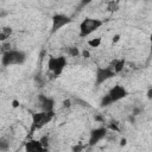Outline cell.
I'll return each mask as SVG.
<instances>
[{
  "label": "cell",
  "instance_id": "277c9868",
  "mask_svg": "<svg viewBox=\"0 0 152 152\" xmlns=\"http://www.w3.org/2000/svg\"><path fill=\"white\" fill-rule=\"evenodd\" d=\"M55 118V110L53 112H36L32 114V125H31V133L43 128L45 125L52 121Z\"/></svg>",
  "mask_w": 152,
  "mask_h": 152
},
{
  "label": "cell",
  "instance_id": "ffe728a7",
  "mask_svg": "<svg viewBox=\"0 0 152 152\" xmlns=\"http://www.w3.org/2000/svg\"><path fill=\"white\" fill-rule=\"evenodd\" d=\"M146 97H147L148 100H152V87L148 88V90L146 91Z\"/></svg>",
  "mask_w": 152,
  "mask_h": 152
},
{
  "label": "cell",
  "instance_id": "7c38bea8",
  "mask_svg": "<svg viewBox=\"0 0 152 152\" xmlns=\"http://www.w3.org/2000/svg\"><path fill=\"white\" fill-rule=\"evenodd\" d=\"M12 33H13V28H12V27H10V26H4V27L1 28V31H0V40H1V43L7 42V40L10 39V37L12 36Z\"/></svg>",
  "mask_w": 152,
  "mask_h": 152
},
{
  "label": "cell",
  "instance_id": "603a6c76",
  "mask_svg": "<svg viewBox=\"0 0 152 152\" xmlns=\"http://www.w3.org/2000/svg\"><path fill=\"white\" fill-rule=\"evenodd\" d=\"M126 145H127V139L126 138H122L120 140V146H126Z\"/></svg>",
  "mask_w": 152,
  "mask_h": 152
},
{
  "label": "cell",
  "instance_id": "ac0fdd59",
  "mask_svg": "<svg viewBox=\"0 0 152 152\" xmlns=\"http://www.w3.org/2000/svg\"><path fill=\"white\" fill-rule=\"evenodd\" d=\"M8 146H10V145H8V142H6V141L2 139V140H1V142H0V147H1V150L5 152V151L8 148Z\"/></svg>",
  "mask_w": 152,
  "mask_h": 152
},
{
  "label": "cell",
  "instance_id": "d6986e66",
  "mask_svg": "<svg viewBox=\"0 0 152 152\" xmlns=\"http://www.w3.org/2000/svg\"><path fill=\"white\" fill-rule=\"evenodd\" d=\"M120 38H121L120 34H114V36H113V39H112V43H113V44H116V43L120 40Z\"/></svg>",
  "mask_w": 152,
  "mask_h": 152
},
{
  "label": "cell",
  "instance_id": "9c48e42d",
  "mask_svg": "<svg viewBox=\"0 0 152 152\" xmlns=\"http://www.w3.org/2000/svg\"><path fill=\"white\" fill-rule=\"evenodd\" d=\"M37 103H38L39 109L42 112H53L55 100L52 97H49V96H45V95L40 94V95H38Z\"/></svg>",
  "mask_w": 152,
  "mask_h": 152
},
{
  "label": "cell",
  "instance_id": "5bb4252c",
  "mask_svg": "<svg viewBox=\"0 0 152 152\" xmlns=\"http://www.w3.org/2000/svg\"><path fill=\"white\" fill-rule=\"evenodd\" d=\"M68 53H69L71 57H77V56L80 55V50H78V48H76V46H70V48L68 49Z\"/></svg>",
  "mask_w": 152,
  "mask_h": 152
},
{
  "label": "cell",
  "instance_id": "cb8c5ba5",
  "mask_svg": "<svg viewBox=\"0 0 152 152\" xmlns=\"http://www.w3.org/2000/svg\"><path fill=\"white\" fill-rule=\"evenodd\" d=\"M63 104H64V107H70V106H71L70 100H65V101H63Z\"/></svg>",
  "mask_w": 152,
  "mask_h": 152
},
{
  "label": "cell",
  "instance_id": "6da1fadb",
  "mask_svg": "<svg viewBox=\"0 0 152 152\" xmlns=\"http://www.w3.org/2000/svg\"><path fill=\"white\" fill-rule=\"evenodd\" d=\"M128 95V91L127 89L124 87V86H120V84H115L114 87H112L109 89V91L101 99V102H100V107L104 108V107H108L125 97H127Z\"/></svg>",
  "mask_w": 152,
  "mask_h": 152
},
{
  "label": "cell",
  "instance_id": "30bf717a",
  "mask_svg": "<svg viewBox=\"0 0 152 152\" xmlns=\"http://www.w3.org/2000/svg\"><path fill=\"white\" fill-rule=\"evenodd\" d=\"M48 148H45L40 140L30 139L25 142V152H46Z\"/></svg>",
  "mask_w": 152,
  "mask_h": 152
},
{
  "label": "cell",
  "instance_id": "ba28073f",
  "mask_svg": "<svg viewBox=\"0 0 152 152\" xmlns=\"http://www.w3.org/2000/svg\"><path fill=\"white\" fill-rule=\"evenodd\" d=\"M107 134V128L106 127H97L90 131L89 133V140H88V145L89 146H95L97 145Z\"/></svg>",
  "mask_w": 152,
  "mask_h": 152
},
{
  "label": "cell",
  "instance_id": "8fae6325",
  "mask_svg": "<svg viewBox=\"0 0 152 152\" xmlns=\"http://www.w3.org/2000/svg\"><path fill=\"white\" fill-rule=\"evenodd\" d=\"M125 64H126L125 58H115V59H113V61L110 62L109 66L114 70V72H115V74H120V72L124 70Z\"/></svg>",
  "mask_w": 152,
  "mask_h": 152
},
{
  "label": "cell",
  "instance_id": "7a4b0ae2",
  "mask_svg": "<svg viewBox=\"0 0 152 152\" xmlns=\"http://www.w3.org/2000/svg\"><path fill=\"white\" fill-rule=\"evenodd\" d=\"M26 61V52L23 50L11 49L1 53V64L4 66L10 65H21Z\"/></svg>",
  "mask_w": 152,
  "mask_h": 152
},
{
  "label": "cell",
  "instance_id": "8992f818",
  "mask_svg": "<svg viewBox=\"0 0 152 152\" xmlns=\"http://www.w3.org/2000/svg\"><path fill=\"white\" fill-rule=\"evenodd\" d=\"M116 74L114 70L108 65V66H97L95 70V86H101L106 81L113 78Z\"/></svg>",
  "mask_w": 152,
  "mask_h": 152
},
{
  "label": "cell",
  "instance_id": "e0dca14e",
  "mask_svg": "<svg viewBox=\"0 0 152 152\" xmlns=\"http://www.w3.org/2000/svg\"><path fill=\"white\" fill-rule=\"evenodd\" d=\"M40 142H42V145H43L45 148H48V146H49V138H48V137H43V138L40 139Z\"/></svg>",
  "mask_w": 152,
  "mask_h": 152
},
{
  "label": "cell",
  "instance_id": "3957f363",
  "mask_svg": "<svg viewBox=\"0 0 152 152\" xmlns=\"http://www.w3.org/2000/svg\"><path fill=\"white\" fill-rule=\"evenodd\" d=\"M103 25V21L97 18H86L80 23V37L86 38L90 36L93 32L99 30Z\"/></svg>",
  "mask_w": 152,
  "mask_h": 152
},
{
  "label": "cell",
  "instance_id": "9a60e30c",
  "mask_svg": "<svg viewBox=\"0 0 152 152\" xmlns=\"http://www.w3.org/2000/svg\"><path fill=\"white\" fill-rule=\"evenodd\" d=\"M108 10L114 12V11H118L119 10V2L118 1H110L108 2Z\"/></svg>",
  "mask_w": 152,
  "mask_h": 152
},
{
  "label": "cell",
  "instance_id": "2e32d148",
  "mask_svg": "<svg viewBox=\"0 0 152 152\" xmlns=\"http://www.w3.org/2000/svg\"><path fill=\"white\" fill-rule=\"evenodd\" d=\"M86 148V145L83 144H76L71 147V152H82L83 150Z\"/></svg>",
  "mask_w": 152,
  "mask_h": 152
},
{
  "label": "cell",
  "instance_id": "52a82bcc",
  "mask_svg": "<svg viewBox=\"0 0 152 152\" xmlns=\"http://www.w3.org/2000/svg\"><path fill=\"white\" fill-rule=\"evenodd\" d=\"M51 21H52V24H51V33H55V32L59 31L62 27L69 25L72 21V19L69 15H66V14L56 13V14L52 15Z\"/></svg>",
  "mask_w": 152,
  "mask_h": 152
},
{
  "label": "cell",
  "instance_id": "d4e9b609",
  "mask_svg": "<svg viewBox=\"0 0 152 152\" xmlns=\"http://www.w3.org/2000/svg\"><path fill=\"white\" fill-rule=\"evenodd\" d=\"M150 46H151V52H152V33L150 34Z\"/></svg>",
  "mask_w": 152,
  "mask_h": 152
},
{
  "label": "cell",
  "instance_id": "5b68a950",
  "mask_svg": "<svg viewBox=\"0 0 152 152\" xmlns=\"http://www.w3.org/2000/svg\"><path fill=\"white\" fill-rule=\"evenodd\" d=\"M66 66V58L64 56H50L48 59V69L53 74L55 77L59 76Z\"/></svg>",
  "mask_w": 152,
  "mask_h": 152
},
{
  "label": "cell",
  "instance_id": "44dd1931",
  "mask_svg": "<svg viewBox=\"0 0 152 152\" xmlns=\"http://www.w3.org/2000/svg\"><path fill=\"white\" fill-rule=\"evenodd\" d=\"M82 56H83L84 58H89V57H90V52H89L88 50H83V51H82Z\"/></svg>",
  "mask_w": 152,
  "mask_h": 152
},
{
  "label": "cell",
  "instance_id": "4fadbf2b",
  "mask_svg": "<svg viewBox=\"0 0 152 152\" xmlns=\"http://www.w3.org/2000/svg\"><path fill=\"white\" fill-rule=\"evenodd\" d=\"M101 42H102V39H101L100 37H96V38L89 39V40L87 42V44H88L90 48H99V46L101 45Z\"/></svg>",
  "mask_w": 152,
  "mask_h": 152
},
{
  "label": "cell",
  "instance_id": "7402d4cb",
  "mask_svg": "<svg viewBox=\"0 0 152 152\" xmlns=\"http://www.w3.org/2000/svg\"><path fill=\"white\" fill-rule=\"evenodd\" d=\"M19 104H20V103H19L18 100H13V101H12V107H13V108H18Z\"/></svg>",
  "mask_w": 152,
  "mask_h": 152
}]
</instances>
